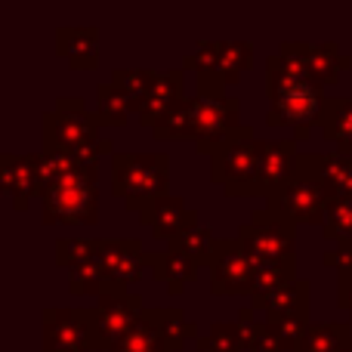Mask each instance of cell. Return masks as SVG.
Listing matches in <instances>:
<instances>
[{
    "instance_id": "6da1fadb",
    "label": "cell",
    "mask_w": 352,
    "mask_h": 352,
    "mask_svg": "<svg viewBox=\"0 0 352 352\" xmlns=\"http://www.w3.org/2000/svg\"><path fill=\"white\" fill-rule=\"evenodd\" d=\"M269 124L275 127H294L297 140L309 136V124L322 118L324 99L316 78L303 65L294 62H269Z\"/></svg>"
},
{
    "instance_id": "7a4b0ae2",
    "label": "cell",
    "mask_w": 352,
    "mask_h": 352,
    "mask_svg": "<svg viewBox=\"0 0 352 352\" xmlns=\"http://www.w3.org/2000/svg\"><path fill=\"white\" fill-rule=\"evenodd\" d=\"M210 179L223 186L226 198H256L260 142L250 127H235L210 152Z\"/></svg>"
},
{
    "instance_id": "3957f363",
    "label": "cell",
    "mask_w": 352,
    "mask_h": 352,
    "mask_svg": "<svg viewBox=\"0 0 352 352\" xmlns=\"http://www.w3.org/2000/svg\"><path fill=\"white\" fill-rule=\"evenodd\" d=\"M170 182V161L167 155H115L111 158V195L124 201L133 213L146 210L152 201L167 192Z\"/></svg>"
},
{
    "instance_id": "277c9868",
    "label": "cell",
    "mask_w": 352,
    "mask_h": 352,
    "mask_svg": "<svg viewBox=\"0 0 352 352\" xmlns=\"http://www.w3.org/2000/svg\"><path fill=\"white\" fill-rule=\"evenodd\" d=\"M47 226H96L99 219V186L96 167H78L41 195Z\"/></svg>"
},
{
    "instance_id": "5b68a950",
    "label": "cell",
    "mask_w": 352,
    "mask_h": 352,
    "mask_svg": "<svg viewBox=\"0 0 352 352\" xmlns=\"http://www.w3.org/2000/svg\"><path fill=\"white\" fill-rule=\"evenodd\" d=\"M266 207L278 217L291 219L294 226H322L328 217L331 195L306 161V155H300L294 173L272 195H266Z\"/></svg>"
},
{
    "instance_id": "8992f818",
    "label": "cell",
    "mask_w": 352,
    "mask_h": 352,
    "mask_svg": "<svg viewBox=\"0 0 352 352\" xmlns=\"http://www.w3.org/2000/svg\"><path fill=\"white\" fill-rule=\"evenodd\" d=\"M297 226L291 219L272 213L269 207L250 213L248 223L238 229V241L250 254V260L260 266H297V248H294Z\"/></svg>"
},
{
    "instance_id": "52a82bcc",
    "label": "cell",
    "mask_w": 352,
    "mask_h": 352,
    "mask_svg": "<svg viewBox=\"0 0 352 352\" xmlns=\"http://www.w3.org/2000/svg\"><path fill=\"white\" fill-rule=\"evenodd\" d=\"M41 352H99L93 309H50L41 312Z\"/></svg>"
},
{
    "instance_id": "ba28073f",
    "label": "cell",
    "mask_w": 352,
    "mask_h": 352,
    "mask_svg": "<svg viewBox=\"0 0 352 352\" xmlns=\"http://www.w3.org/2000/svg\"><path fill=\"white\" fill-rule=\"evenodd\" d=\"M210 294L213 297H241L250 294L256 263L238 238H219L210 256Z\"/></svg>"
},
{
    "instance_id": "9c48e42d",
    "label": "cell",
    "mask_w": 352,
    "mask_h": 352,
    "mask_svg": "<svg viewBox=\"0 0 352 352\" xmlns=\"http://www.w3.org/2000/svg\"><path fill=\"white\" fill-rule=\"evenodd\" d=\"M99 306H93V316H96V340H99V352H111L118 340L140 322V316L146 312L142 297L127 287H118L109 291L102 297H96Z\"/></svg>"
},
{
    "instance_id": "30bf717a",
    "label": "cell",
    "mask_w": 352,
    "mask_h": 352,
    "mask_svg": "<svg viewBox=\"0 0 352 352\" xmlns=\"http://www.w3.org/2000/svg\"><path fill=\"white\" fill-rule=\"evenodd\" d=\"M238 102L226 96H213L204 93L201 99L192 102V133H195V146L198 152L210 155L232 130L238 127Z\"/></svg>"
},
{
    "instance_id": "8fae6325",
    "label": "cell",
    "mask_w": 352,
    "mask_h": 352,
    "mask_svg": "<svg viewBox=\"0 0 352 352\" xmlns=\"http://www.w3.org/2000/svg\"><path fill=\"white\" fill-rule=\"evenodd\" d=\"M99 115L84 111V102L62 99L59 111L43 118V148H78L87 140H93L99 130Z\"/></svg>"
},
{
    "instance_id": "7c38bea8",
    "label": "cell",
    "mask_w": 352,
    "mask_h": 352,
    "mask_svg": "<svg viewBox=\"0 0 352 352\" xmlns=\"http://www.w3.org/2000/svg\"><path fill=\"white\" fill-rule=\"evenodd\" d=\"M0 188L12 198V210L25 213L31 198L43 195L41 155H3L0 158Z\"/></svg>"
},
{
    "instance_id": "4fadbf2b",
    "label": "cell",
    "mask_w": 352,
    "mask_h": 352,
    "mask_svg": "<svg viewBox=\"0 0 352 352\" xmlns=\"http://www.w3.org/2000/svg\"><path fill=\"white\" fill-rule=\"evenodd\" d=\"M146 256L140 238H96V260L102 263L109 278L124 287L148 269Z\"/></svg>"
},
{
    "instance_id": "5bb4252c",
    "label": "cell",
    "mask_w": 352,
    "mask_h": 352,
    "mask_svg": "<svg viewBox=\"0 0 352 352\" xmlns=\"http://www.w3.org/2000/svg\"><path fill=\"white\" fill-rule=\"evenodd\" d=\"M140 223L148 229V235L158 241H170L182 229H188L192 223H198V213L192 207H186V201L176 195H161L158 201L140 210Z\"/></svg>"
},
{
    "instance_id": "9a60e30c",
    "label": "cell",
    "mask_w": 352,
    "mask_h": 352,
    "mask_svg": "<svg viewBox=\"0 0 352 352\" xmlns=\"http://www.w3.org/2000/svg\"><path fill=\"white\" fill-rule=\"evenodd\" d=\"M297 148L294 142H260V179H256V198L272 195L297 167Z\"/></svg>"
},
{
    "instance_id": "2e32d148",
    "label": "cell",
    "mask_w": 352,
    "mask_h": 352,
    "mask_svg": "<svg viewBox=\"0 0 352 352\" xmlns=\"http://www.w3.org/2000/svg\"><path fill=\"white\" fill-rule=\"evenodd\" d=\"M146 260H148V272L158 281H164L167 294H173V297H179V294L186 291V281H192L201 269L188 254L173 250V248L161 250V254H148Z\"/></svg>"
},
{
    "instance_id": "e0dca14e",
    "label": "cell",
    "mask_w": 352,
    "mask_h": 352,
    "mask_svg": "<svg viewBox=\"0 0 352 352\" xmlns=\"http://www.w3.org/2000/svg\"><path fill=\"white\" fill-rule=\"evenodd\" d=\"M312 170L318 173L322 186L328 188L331 201L334 198H352V155H306Z\"/></svg>"
},
{
    "instance_id": "ac0fdd59",
    "label": "cell",
    "mask_w": 352,
    "mask_h": 352,
    "mask_svg": "<svg viewBox=\"0 0 352 352\" xmlns=\"http://www.w3.org/2000/svg\"><path fill=\"white\" fill-rule=\"evenodd\" d=\"M309 303H312L309 281L294 278L291 285L278 287L275 294H269V297L256 300V303H250V306L260 309L266 318H278V316H291V312H309Z\"/></svg>"
},
{
    "instance_id": "d6986e66",
    "label": "cell",
    "mask_w": 352,
    "mask_h": 352,
    "mask_svg": "<svg viewBox=\"0 0 352 352\" xmlns=\"http://www.w3.org/2000/svg\"><path fill=\"white\" fill-rule=\"evenodd\" d=\"M118 287H124V285L111 281L99 260H87L80 266L68 269V291L74 297H102V294L118 291Z\"/></svg>"
},
{
    "instance_id": "ffe728a7",
    "label": "cell",
    "mask_w": 352,
    "mask_h": 352,
    "mask_svg": "<svg viewBox=\"0 0 352 352\" xmlns=\"http://www.w3.org/2000/svg\"><path fill=\"white\" fill-rule=\"evenodd\" d=\"M352 343V322H322L309 324L297 352H343Z\"/></svg>"
},
{
    "instance_id": "44dd1931",
    "label": "cell",
    "mask_w": 352,
    "mask_h": 352,
    "mask_svg": "<svg viewBox=\"0 0 352 352\" xmlns=\"http://www.w3.org/2000/svg\"><path fill=\"white\" fill-rule=\"evenodd\" d=\"M146 316L158 324L167 352H182L192 337H198V328L188 322L182 309H146Z\"/></svg>"
},
{
    "instance_id": "7402d4cb",
    "label": "cell",
    "mask_w": 352,
    "mask_h": 352,
    "mask_svg": "<svg viewBox=\"0 0 352 352\" xmlns=\"http://www.w3.org/2000/svg\"><path fill=\"white\" fill-rule=\"evenodd\" d=\"M322 133L328 136L331 142H337L340 152L352 155V102H343V99H328L322 109Z\"/></svg>"
},
{
    "instance_id": "603a6c76",
    "label": "cell",
    "mask_w": 352,
    "mask_h": 352,
    "mask_svg": "<svg viewBox=\"0 0 352 352\" xmlns=\"http://www.w3.org/2000/svg\"><path fill=\"white\" fill-rule=\"evenodd\" d=\"M219 238L213 235L210 226H201V223H192L188 229H182L176 238L167 241V248L173 250H182V254H188L198 266H210V256H213V248H217Z\"/></svg>"
},
{
    "instance_id": "cb8c5ba5",
    "label": "cell",
    "mask_w": 352,
    "mask_h": 352,
    "mask_svg": "<svg viewBox=\"0 0 352 352\" xmlns=\"http://www.w3.org/2000/svg\"><path fill=\"white\" fill-rule=\"evenodd\" d=\"M111 352H167V346H164V337H161L158 324L142 312L140 322L111 346Z\"/></svg>"
},
{
    "instance_id": "d4e9b609",
    "label": "cell",
    "mask_w": 352,
    "mask_h": 352,
    "mask_svg": "<svg viewBox=\"0 0 352 352\" xmlns=\"http://www.w3.org/2000/svg\"><path fill=\"white\" fill-rule=\"evenodd\" d=\"M201 352H248L238 322H213L204 337H195Z\"/></svg>"
},
{
    "instance_id": "484cf974",
    "label": "cell",
    "mask_w": 352,
    "mask_h": 352,
    "mask_svg": "<svg viewBox=\"0 0 352 352\" xmlns=\"http://www.w3.org/2000/svg\"><path fill=\"white\" fill-rule=\"evenodd\" d=\"M155 140H195L192 133V102H179L152 124Z\"/></svg>"
},
{
    "instance_id": "4316f807",
    "label": "cell",
    "mask_w": 352,
    "mask_h": 352,
    "mask_svg": "<svg viewBox=\"0 0 352 352\" xmlns=\"http://www.w3.org/2000/svg\"><path fill=\"white\" fill-rule=\"evenodd\" d=\"M87 260H96V238H78V235H62L56 238V266L74 269Z\"/></svg>"
},
{
    "instance_id": "83f0119b",
    "label": "cell",
    "mask_w": 352,
    "mask_h": 352,
    "mask_svg": "<svg viewBox=\"0 0 352 352\" xmlns=\"http://www.w3.org/2000/svg\"><path fill=\"white\" fill-rule=\"evenodd\" d=\"M322 238L331 244L352 241V198H334L322 223Z\"/></svg>"
},
{
    "instance_id": "f1b7e54d",
    "label": "cell",
    "mask_w": 352,
    "mask_h": 352,
    "mask_svg": "<svg viewBox=\"0 0 352 352\" xmlns=\"http://www.w3.org/2000/svg\"><path fill=\"white\" fill-rule=\"evenodd\" d=\"M294 278H297V266H260L256 269V275H254V287H250L248 300L250 303H256V300L275 294L278 287L291 285Z\"/></svg>"
},
{
    "instance_id": "f546056e",
    "label": "cell",
    "mask_w": 352,
    "mask_h": 352,
    "mask_svg": "<svg viewBox=\"0 0 352 352\" xmlns=\"http://www.w3.org/2000/svg\"><path fill=\"white\" fill-rule=\"evenodd\" d=\"M275 328V334L281 337L285 343V352H297V346L303 343L306 331H309V312H291V316H278V318H269Z\"/></svg>"
},
{
    "instance_id": "4dcf8cb0",
    "label": "cell",
    "mask_w": 352,
    "mask_h": 352,
    "mask_svg": "<svg viewBox=\"0 0 352 352\" xmlns=\"http://www.w3.org/2000/svg\"><path fill=\"white\" fill-rule=\"evenodd\" d=\"M78 161L68 148H43L41 155V179H43V188L59 182L62 176H68L72 170H78Z\"/></svg>"
},
{
    "instance_id": "1f68e13d",
    "label": "cell",
    "mask_w": 352,
    "mask_h": 352,
    "mask_svg": "<svg viewBox=\"0 0 352 352\" xmlns=\"http://www.w3.org/2000/svg\"><path fill=\"white\" fill-rule=\"evenodd\" d=\"M130 99L124 90H115V87H105L102 93H99V121L102 124H111V127H121L124 121H127V109H130Z\"/></svg>"
},
{
    "instance_id": "d6a6232c",
    "label": "cell",
    "mask_w": 352,
    "mask_h": 352,
    "mask_svg": "<svg viewBox=\"0 0 352 352\" xmlns=\"http://www.w3.org/2000/svg\"><path fill=\"white\" fill-rule=\"evenodd\" d=\"M248 352H285V343H281V337L275 334L269 318H263V322H256L254 328H250Z\"/></svg>"
},
{
    "instance_id": "836d02e7",
    "label": "cell",
    "mask_w": 352,
    "mask_h": 352,
    "mask_svg": "<svg viewBox=\"0 0 352 352\" xmlns=\"http://www.w3.org/2000/svg\"><path fill=\"white\" fill-rule=\"evenodd\" d=\"M111 152V142L109 140H99V136H93V140H87L84 146L72 148L74 161H78L80 167H96L99 158H105V155Z\"/></svg>"
},
{
    "instance_id": "e575fe53",
    "label": "cell",
    "mask_w": 352,
    "mask_h": 352,
    "mask_svg": "<svg viewBox=\"0 0 352 352\" xmlns=\"http://www.w3.org/2000/svg\"><path fill=\"white\" fill-rule=\"evenodd\" d=\"M337 306L346 312V322H352V269L337 272Z\"/></svg>"
},
{
    "instance_id": "d590c367",
    "label": "cell",
    "mask_w": 352,
    "mask_h": 352,
    "mask_svg": "<svg viewBox=\"0 0 352 352\" xmlns=\"http://www.w3.org/2000/svg\"><path fill=\"white\" fill-rule=\"evenodd\" d=\"M343 352H352V343H349V346H346V349H343Z\"/></svg>"
}]
</instances>
